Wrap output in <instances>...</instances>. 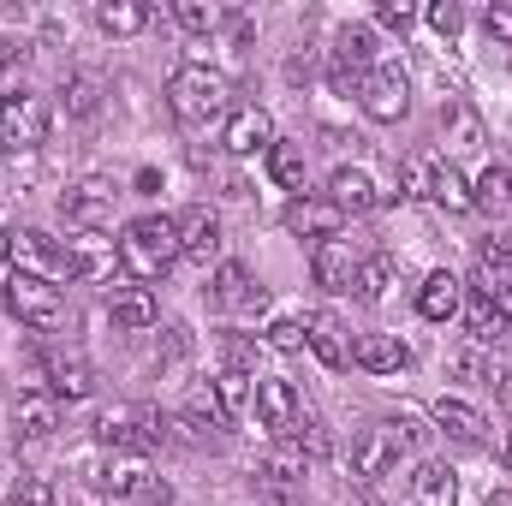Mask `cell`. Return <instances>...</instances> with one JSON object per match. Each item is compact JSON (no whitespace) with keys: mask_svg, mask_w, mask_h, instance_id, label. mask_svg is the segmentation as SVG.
<instances>
[{"mask_svg":"<svg viewBox=\"0 0 512 506\" xmlns=\"http://www.w3.org/2000/svg\"><path fill=\"white\" fill-rule=\"evenodd\" d=\"M358 102H364V114H370V120L399 126V120L411 114V84H405V72H399V66H370V78H364Z\"/></svg>","mask_w":512,"mask_h":506,"instance_id":"8","label":"cell"},{"mask_svg":"<svg viewBox=\"0 0 512 506\" xmlns=\"http://www.w3.org/2000/svg\"><path fill=\"white\" fill-rule=\"evenodd\" d=\"M6 506H54V489L42 483V477H24L18 489H12V501Z\"/></svg>","mask_w":512,"mask_h":506,"instance_id":"45","label":"cell"},{"mask_svg":"<svg viewBox=\"0 0 512 506\" xmlns=\"http://www.w3.org/2000/svg\"><path fill=\"white\" fill-rule=\"evenodd\" d=\"M352 471H358V483L370 489V501L382 495V477L399 471V441L387 435V423H370L358 441H352Z\"/></svg>","mask_w":512,"mask_h":506,"instance_id":"7","label":"cell"},{"mask_svg":"<svg viewBox=\"0 0 512 506\" xmlns=\"http://www.w3.org/2000/svg\"><path fill=\"white\" fill-rule=\"evenodd\" d=\"M340 227H346V215L328 203V197H298L292 209H286V233H298V239H340Z\"/></svg>","mask_w":512,"mask_h":506,"instance_id":"16","label":"cell"},{"mask_svg":"<svg viewBox=\"0 0 512 506\" xmlns=\"http://www.w3.org/2000/svg\"><path fill=\"white\" fill-rule=\"evenodd\" d=\"M489 506H512V489H495V495H489Z\"/></svg>","mask_w":512,"mask_h":506,"instance_id":"50","label":"cell"},{"mask_svg":"<svg viewBox=\"0 0 512 506\" xmlns=\"http://www.w3.org/2000/svg\"><path fill=\"white\" fill-rule=\"evenodd\" d=\"M215 304H221V310H262L268 292L251 286V268H245V262H221V268H215Z\"/></svg>","mask_w":512,"mask_h":506,"instance_id":"21","label":"cell"},{"mask_svg":"<svg viewBox=\"0 0 512 506\" xmlns=\"http://www.w3.org/2000/svg\"><path fill=\"white\" fill-rule=\"evenodd\" d=\"M310 274H316V286H328V292H352V274H358V256L346 239H322L316 256H310Z\"/></svg>","mask_w":512,"mask_h":506,"instance_id":"20","label":"cell"},{"mask_svg":"<svg viewBox=\"0 0 512 506\" xmlns=\"http://www.w3.org/2000/svg\"><path fill=\"white\" fill-rule=\"evenodd\" d=\"M60 96H66V114H72V120H96V114H102V78H96V72H72Z\"/></svg>","mask_w":512,"mask_h":506,"instance_id":"31","label":"cell"},{"mask_svg":"<svg viewBox=\"0 0 512 506\" xmlns=\"http://www.w3.org/2000/svg\"><path fill=\"white\" fill-rule=\"evenodd\" d=\"M12 274H30V280L60 286V280H72V256H66V245H54L48 233L24 227V233H12Z\"/></svg>","mask_w":512,"mask_h":506,"instance_id":"5","label":"cell"},{"mask_svg":"<svg viewBox=\"0 0 512 506\" xmlns=\"http://www.w3.org/2000/svg\"><path fill=\"white\" fill-rule=\"evenodd\" d=\"M429 203H441L447 215H465V209H477V197H471V185H465V173L453 167V161H441V155H429V191H423Z\"/></svg>","mask_w":512,"mask_h":506,"instance_id":"19","label":"cell"},{"mask_svg":"<svg viewBox=\"0 0 512 506\" xmlns=\"http://www.w3.org/2000/svg\"><path fill=\"white\" fill-rule=\"evenodd\" d=\"M465 328H471V340L477 346H495V340H507L512 334V316L501 298H489V292H471V304H465Z\"/></svg>","mask_w":512,"mask_h":506,"instance_id":"23","label":"cell"},{"mask_svg":"<svg viewBox=\"0 0 512 506\" xmlns=\"http://www.w3.org/2000/svg\"><path fill=\"white\" fill-rule=\"evenodd\" d=\"M48 102L42 96H12V102H0V149L18 161V155H36L42 143H48Z\"/></svg>","mask_w":512,"mask_h":506,"instance_id":"3","label":"cell"},{"mask_svg":"<svg viewBox=\"0 0 512 506\" xmlns=\"http://www.w3.org/2000/svg\"><path fill=\"white\" fill-rule=\"evenodd\" d=\"M304 346L316 352V364H322V370H346V364H352V346L340 340V322H334L328 310L304 322Z\"/></svg>","mask_w":512,"mask_h":506,"instance_id":"25","label":"cell"},{"mask_svg":"<svg viewBox=\"0 0 512 506\" xmlns=\"http://www.w3.org/2000/svg\"><path fill=\"white\" fill-rule=\"evenodd\" d=\"M227 370H245V376L256 370V346L245 340V334H233V340H227Z\"/></svg>","mask_w":512,"mask_h":506,"instance_id":"47","label":"cell"},{"mask_svg":"<svg viewBox=\"0 0 512 506\" xmlns=\"http://www.w3.org/2000/svg\"><path fill=\"white\" fill-rule=\"evenodd\" d=\"M483 24H489V36L512 42V6H489V12H483Z\"/></svg>","mask_w":512,"mask_h":506,"instance_id":"48","label":"cell"},{"mask_svg":"<svg viewBox=\"0 0 512 506\" xmlns=\"http://www.w3.org/2000/svg\"><path fill=\"white\" fill-rule=\"evenodd\" d=\"M429 24H435L441 36H459V30H465V6H459V0H435V6H429Z\"/></svg>","mask_w":512,"mask_h":506,"instance_id":"43","label":"cell"},{"mask_svg":"<svg viewBox=\"0 0 512 506\" xmlns=\"http://www.w3.org/2000/svg\"><path fill=\"white\" fill-rule=\"evenodd\" d=\"M173 18H179L185 30H197V36L221 24V12H215V6H203V0H179V6H173Z\"/></svg>","mask_w":512,"mask_h":506,"instance_id":"42","label":"cell"},{"mask_svg":"<svg viewBox=\"0 0 512 506\" xmlns=\"http://www.w3.org/2000/svg\"><path fill=\"white\" fill-rule=\"evenodd\" d=\"M429 417H435L441 435H453V441H465V447H483V441H489V417H483L477 405H465V399H447V393H441V399L429 405Z\"/></svg>","mask_w":512,"mask_h":506,"instance_id":"17","label":"cell"},{"mask_svg":"<svg viewBox=\"0 0 512 506\" xmlns=\"http://www.w3.org/2000/svg\"><path fill=\"white\" fill-rule=\"evenodd\" d=\"M251 381L256 376H245V370H221V376H215V405H221V417H227V423L251 411V393H256Z\"/></svg>","mask_w":512,"mask_h":506,"instance_id":"33","label":"cell"},{"mask_svg":"<svg viewBox=\"0 0 512 506\" xmlns=\"http://www.w3.org/2000/svg\"><path fill=\"white\" fill-rule=\"evenodd\" d=\"M501 459H507V465H512V435H507V441H501Z\"/></svg>","mask_w":512,"mask_h":506,"instance_id":"51","label":"cell"},{"mask_svg":"<svg viewBox=\"0 0 512 506\" xmlns=\"http://www.w3.org/2000/svg\"><path fill=\"white\" fill-rule=\"evenodd\" d=\"M42 376H48V393H54V399H90V393H96V370H90L78 352H72V358H66V352L48 358Z\"/></svg>","mask_w":512,"mask_h":506,"instance_id":"22","label":"cell"},{"mask_svg":"<svg viewBox=\"0 0 512 506\" xmlns=\"http://www.w3.org/2000/svg\"><path fill=\"white\" fill-rule=\"evenodd\" d=\"M471 197H477V209H489V215L512 209V173L507 167H483V173L471 179Z\"/></svg>","mask_w":512,"mask_h":506,"instance_id":"35","label":"cell"},{"mask_svg":"<svg viewBox=\"0 0 512 506\" xmlns=\"http://www.w3.org/2000/svg\"><path fill=\"white\" fill-rule=\"evenodd\" d=\"M60 429V399L54 393H24L18 399V435L24 441H48Z\"/></svg>","mask_w":512,"mask_h":506,"instance_id":"28","label":"cell"},{"mask_svg":"<svg viewBox=\"0 0 512 506\" xmlns=\"http://www.w3.org/2000/svg\"><path fill=\"white\" fill-rule=\"evenodd\" d=\"M173 227H179V256H185V262L209 268V262L221 256V215H215V209L197 203V209H185Z\"/></svg>","mask_w":512,"mask_h":506,"instance_id":"11","label":"cell"},{"mask_svg":"<svg viewBox=\"0 0 512 506\" xmlns=\"http://www.w3.org/2000/svg\"><path fill=\"white\" fill-rule=\"evenodd\" d=\"M6 310L30 328H60L66 322V292L48 286V280H30V274H12L6 280Z\"/></svg>","mask_w":512,"mask_h":506,"instance_id":"4","label":"cell"},{"mask_svg":"<svg viewBox=\"0 0 512 506\" xmlns=\"http://www.w3.org/2000/svg\"><path fill=\"white\" fill-rule=\"evenodd\" d=\"M167 108H173L179 126H209V120H221V114L233 108V102H227V78L209 72V66H197V60H185V66L167 78Z\"/></svg>","mask_w":512,"mask_h":506,"instance_id":"2","label":"cell"},{"mask_svg":"<svg viewBox=\"0 0 512 506\" xmlns=\"http://www.w3.org/2000/svg\"><path fill=\"white\" fill-rule=\"evenodd\" d=\"M108 316H114L120 328H155V292H149V286H114Z\"/></svg>","mask_w":512,"mask_h":506,"instance_id":"29","label":"cell"},{"mask_svg":"<svg viewBox=\"0 0 512 506\" xmlns=\"http://www.w3.org/2000/svg\"><path fill=\"white\" fill-rule=\"evenodd\" d=\"M352 364L370 370V376H399V370H411V346L399 334H358L352 340Z\"/></svg>","mask_w":512,"mask_h":506,"instance_id":"13","label":"cell"},{"mask_svg":"<svg viewBox=\"0 0 512 506\" xmlns=\"http://www.w3.org/2000/svg\"><path fill=\"white\" fill-rule=\"evenodd\" d=\"M137 477H143V459H114L96 483H102L108 495H137Z\"/></svg>","mask_w":512,"mask_h":506,"instance_id":"38","label":"cell"},{"mask_svg":"<svg viewBox=\"0 0 512 506\" xmlns=\"http://www.w3.org/2000/svg\"><path fill=\"white\" fill-rule=\"evenodd\" d=\"M477 292H489V298L512 292V227H501V233L483 239V274H477Z\"/></svg>","mask_w":512,"mask_h":506,"instance_id":"24","label":"cell"},{"mask_svg":"<svg viewBox=\"0 0 512 506\" xmlns=\"http://www.w3.org/2000/svg\"><path fill=\"white\" fill-rule=\"evenodd\" d=\"M0 262H12V233L0 227Z\"/></svg>","mask_w":512,"mask_h":506,"instance_id":"49","label":"cell"},{"mask_svg":"<svg viewBox=\"0 0 512 506\" xmlns=\"http://www.w3.org/2000/svg\"><path fill=\"white\" fill-rule=\"evenodd\" d=\"M96 441L102 447H114V453H126V459H143L155 441H161V417H137V411H108L102 423H96Z\"/></svg>","mask_w":512,"mask_h":506,"instance_id":"10","label":"cell"},{"mask_svg":"<svg viewBox=\"0 0 512 506\" xmlns=\"http://www.w3.org/2000/svg\"><path fill=\"white\" fill-rule=\"evenodd\" d=\"M256 423L274 435V441H292V429H298V417H304V405H298V393H292V381H274V376H256Z\"/></svg>","mask_w":512,"mask_h":506,"instance_id":"9","label":"cell"},{"mask_svg":"<svg viewBox=\"0 0 512 506\" xmlns=\"http://www.w3.org/2000/svg\"><path fill=\"white\" fill-rule=\"evenodd\" d=\"M66 256H72V280H114V268H120V245L108 233H78Z\"/></svg>","mask_w":512,"mask_h":506,"instance_id":"14","label":"cell"},{"mask_svg":"<svg viewBox=\"0 0 512 506\" xmlns=\"http://www.w3.org/2000/svg\"><path fill=\"white\" fill-rule=\"evenodd\" d=\"M447 143H453V149H477V143H483V120H477L465 102L447 108Z\"/></svg>","mask_w":512,"mask_h":506,"instance_id":"37","label":"cell"},{"mask_svg":"<svg viewBox=\"0 0 512 506\" xmlns=\"http://www.w3.org/2000/svg\"><path fill=\"white\" fill-rule=\"evenodd\" d=\"M387 197H405V191H376V179H370L364 167H334V179H328V203H334L340 215H370Z\"/></svg>","mask_w":512,"mask_h":506,"instance_id":"12","label":"cell"},{"mask_svg":"<svg viewBox=\"0 0 512 506\" xmlns=\"http://www.w3.org/2000/svg\"><path fill=\"white\" fill-rule=\"evenodd\" d=\"M268 346L286 352V358L304 352V322H298V316H274V322H268Z\"/></svg>","mask_w":512,"mask_h":506,"instance_id":"40","label":"cell"},{"mask_svg":"<svg viewBox=\"0 0 512 506\" xmlns=\"http://www.w3.org/2000/svg\"><path fill=\"white\" fill-rule=\"evenodd\" d=\"M268 173H274L280 191H304V143H280V137H274V149H268Z\"/></svg>","mask_w":512,"mask_h":506,"instance_id":"34","label":"cell"},{"mask_svg":"<svg viewBox=\"0 0 512 506\" xmlns=\"http://www.w3.org/2000/svg\"><path fill=\"white\" fill-rule=\"evenodd\" d=\"M393 274H399V268H393V256H387V251L364 256V262H358V274H352V292H358L364 304H382L387 286H393Z\"/></svg>","mask_w":512,"mask_h":506,"instance_id":"30","label":"cell"},{"mask_svg":"<svg viewBox=\"0 0 512 506\" xmlns=\"http://www.w3.org/2000/svg\"><path fill=\"white\" fill-rule=\"evenodd\" d=\"M173 262H179V227L167 215H137V221H126V233H120V268H126L137 286H155Z\"/></svg>","mask_w":512,"mask_h":506,"instance_id":"1","label":"cell"},{"mask_svg":"<svg viewBox=\"0 0 512 506\" xmlns=\"http://www.w3.org/2000/svg\"><path fill=\"white\" fill-rule=\"evenodd\" d=\"M370 54H376V36H370L364 24H346V30H340V48H334V60H340V66H352V72H370Z\"/></svg>","mask_w":512,"mask_h":506,"instance_id":"36","label":"cell"},{"mask_svg":"<svg viewBox=\"0 0 512 506\" xmlns=\"http://www.w3.org/2000/svg\"><path fill=\"white\" fill-rule=\"evenodd\" d=\"M376 24H387V30H411V24H417V6H411V0H382V6H376Z\"/></svg>","mask_w":512,"mask_h":506,"instance_id":"44","label":"cell"},{"mask_svg":"<svg viewBox=\"0 0 512 506\" xmlns=\"http://www.w3.org/2000/svg\"><path fill=\"white\" fill-rule=\"evenodd\" d=\"M256 477H262V489H268V495H274V501L286 506V495H292V489H298V483H304V453H298V447H286V441H280V447H274V453H268V459H262V471H256Z\"/></svg>","mask_w":512,"mask_h":506,"instance_id":"26","label":"cell"},{"mask_svg":"<svg viewBox=\"0 0 512 506\" xmlns=\"http://www.w3.org/2000/svg\"><path fill=\"white\" fill-rule=\"evenodd\" d=\"M96 24H102L108 36H137V30L149 24V6H143V0H102V6H96Z\"/></svg>","mask_w":512,"mask_h":506,"instance_id":"32","label":"cell"},{"mask_svg":"<svg viewBox=\"0 0 512 506\" xmlns=\"http://www.w3.org/2000/svg\"><path fill=\"white\" fill-rule=\"evenodd\" d=\"M221 143H227V155H256V149L268 155V149H274V120H268V108H233Z\"/></svg>","mask_w":512,"mask_h":506,"instance_id":"15","label":"cell"},{"mask_svg":"<svg viewBox=\"0 0 512 506\" xmlns=\"http://www.w3.org/2000/svg\"><path fill=\"white\" fill-rule=\"evenodd\" d=\"M137 501L143 506H173V483H161V477L143 471V477H137Z\"/></svg>","mask_w":512,"mask_h":506,"instance_id":"46","label":"cell"},{"mask_svg":"<svg viewBox=\"0 0 512 506\" xmlns=\"http://www.w3.org/2000/svg\"><path fill=\"white\" fill-rule=\"evenodd\" d=\"M417 310H423V322H453V316L465 310V280L447 274V268H435V274L417 286Z\"/></svg>","mask_w":512,"mask_h":506,"instance_id":"18","label":"cell"},{"mask_svg":"<svg viewBox=\"0 0 512 506\" xmlns=\"http://www.w3.org/2000/svg\"><path fill=\"white\" fill-rule=\"evenodd\" d=\"M114 185L108 179H84V185H72L66 197H60V215H66V227H78V233H108L114 227Z\"/></svg>","mask_w":512,"mask_h":506,"instance_id":"6","label":"cell"},{"mask_svg":"<svg viewBox=\"0 0 512 506\" xmlns=\"http://www.w3.org/2000/svg\"><path fill=\"white\" fill-rule=\"evenodd\" d=\"M18 78H24V42H12V36H0V96L12 102V90H18Z\"/></svg>","mask_w":512,"mask_h":506,"instance_id":"39","label":"cell"},{"mask_svg":"<svg viewBox=\"0 0 512 506\" xmlns=\"http://www.w3.org/2000/svg\"><path fill=\"white\" fill-rule=\"evenodd\" d=\"M411 501L417 506H459V471L453 465H417V477H411Z\"/></svg>","mask_w":512,"mask_h":506,"instance_id":"27","label":"cell"},{"mask_svg":"<svg viewBox=\"0 0 512 506\" xmlns=\"http://www.w3.org/2000/svg\"><path fill=\"white\" fill-rule=\"evenodd\" d=\"M292 441H298V453H310V459H322L328 453V429H322V417H298V429H292Z\"/></svg>","mask_w":512,"mask_h":506,"instance_id":"41","label":"cell"}]
</instances>
